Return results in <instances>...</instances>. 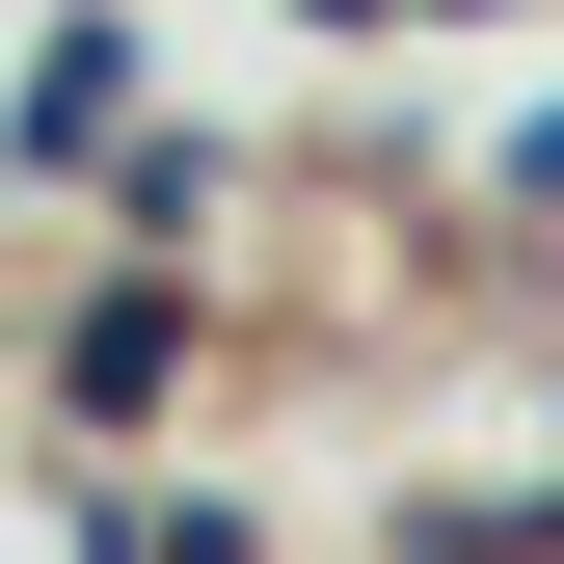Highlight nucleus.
Returning <instances> with one entry per match:
<instances>
[{
	"instance_id": "obj_1",
	"label": "nucleus",
	"mask_w": 564,
	"mask_h": 564,
	"mask_svg": "<svg viewBox=\"0 0 564 564\" xmlns=\"http://www.w3.org/2000/svg\"><path fill=\"white\" fill-rule=\"evenodd\" d=\"M108 134H134V28H54L28 54V162H108Z\"/></svg>"
},
{
	"instance_id": "obj_2",
	"label": "nucleus",
	"mask_w": 564,
	"mask_h": 564,
	"mask_svg": "<svg viewBox=\"0 0 564 564\" xmlns=\"http://www.w3.org/2000/svg\"><path fill=\"white\" fill-rule=\"evenodd\" d=\"M162 377H188V296H108V323H82V403L134 431V403H162Z\"/></svg>"
}]
</instances>
